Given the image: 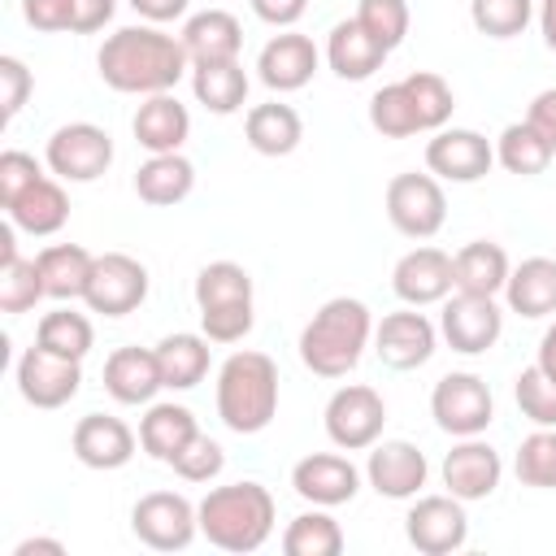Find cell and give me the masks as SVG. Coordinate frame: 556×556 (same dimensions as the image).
<instances>
[{"label": "cell", "mask_w": 556, "mask_h": 556, "mask_svg": "<svg viewBox=\"0 0 556 556\" xmlns=\"http://www.w3.org/2000/svg\"><path fill=\"white\" fill-rule=\"evenodd\" d=\"M100 78L122 96H161L174 91L178 78L191 70L182 39L156 26H122L100 43Z\"/></svg>", "instance_id": "obj_1"}, {"label": "cell", "mask_w": 556, "mask_h": 556, "mask_svg": "<svg viewBox=\"0 0 556 556\" xmlns=\"http://www.w3.org/2000/svg\"><path fill=\"white\" fill-rule=\"evenodd\" d=\"M369 334H374L369 308L361 300H352V295H334L300 330V361L317 378H343V374L356 369Z\"/></svg>", "instance_id": "obj_2"}, {"label": "cell", "mask_w": 556, "mask_h": 556, "mask_svg": "<svg viewBox=\"0 0 556 556\" xmlns=\"http://www.w3.org/2000/svg\"><path fill=\"white\" fill-rule=\"evenodd\" d=\"M217 417L235 434H261L278 417V365L265 352H235L217 369Z\"/></svg>", "instance_id": "obj_3"}, {"label": "cell", "mask_w": 556, "mask_h": 556, "mask_svg": "<svg viewBox=\"0 0 556 556\" xmlns=\"http://www.w3.org/2000/svg\"><path fill=\"white\" fill-rule=\"evenodd\" d=\"M200 534L222 552H256L274 534V495L261 482L213 486L200 504Z\"/></svg>", "instance_id": "obj_4"}, {"label": "cell", "mask_w": 556, "mask_h": 556, "mask_svg": "<svg viewBox=\"0 0 556 556\" xmlns=\"http://www.w3.org/2000/svg\"><path fill=\"white\" fill-rule=\"evenodd\" d=\"M43 161L61 182H96L113 165V139L96 122H70L52 130Z\"/></svg>", "instance_id": "obj_5"}, {"label": "cell", "mask_w": 556, "mask_h": 556, "mask_svg": "<svg viewBox=\"0 0 556 556\" xmlns=\"http://www.w3.org/2000/svg\"><path fill=\"white\" fill-rule=\"evenodd\" d=\"M382 426H387V404L374 387L365 382H352V387H339L330 400H326V434L334 447L343 452H365L382 439Z\"/></svg>", "instance_id": "obj_6"}, {"label": "cell", "mask_w": 556, "mask_h": 556, "mask_svg": "<svg viewBox=\"0 0 556 556\" xmlns=\"http://www.w3.org/2000/svg\"><path fill=\"white\" fill-rule=\"evenodd\" d=\"M130 530L152 552H182L200 530V513L178 491H148L130 508Z\"/></svg>", "instance_id": "obj_7"}, {"label": "cell", "mask_w": 556, "mask_h": 556, "mask_svg": "<svg viewBox=\"0 0 556 556\" xmlns=\"http://www.w3.org/2000/svg\"><path fill=\"white\" fill-rule=\"evenodd\" d=\"M387 217L408 239H430L447 222V195L434 174H395L387 182Z\"/></svg>", "instance_id": "obj_8"}, {"label": "cell", "mask_w": 556, "mask_h": 556, "mask_svg": "<svg viewBox=\"0 0 556 556\" xmlns=\"http://www.w3.org/2000/svg\"><path fill=\"white\" fill-rule=\"evenodd\" d=\"M430 413H434L439 430H447L452 439H473L491 426L495 400L478 374H443L430 391Z\"/></svg>", "instance_id": "obj_9"}, {"label": "cell", "mask_w": 556, "mask_h": 556, "mask_svg": "<svg viewBox=\"0 0 556 556\" xmlns=\"http://www.w3.org/2000/svg\"><path fill=\"white\" fill-rule=\"evenodd\" d=\"M83 300H87L91 313L126 317L148 300V269L126 252H104L91 265V282H87Z\"/></svg>", "instance_id": "obj_10"}, {"label": "cell", "mask_w": 556, "mask_h": 556, "mask_svg": "<svg viewBox=\"0 0 556 556\" xmlns=\"http://www.w3.org/2000/svg\"><path fill=\"white\" fill-rule=\"evenodd\" d=\"M439 330H443V339H447L452 352H460V356H482V352L495 348V339H500V330H504V313H500L495 295L456 291V295L443 304Z\"/></svg>", "instance_id": "obj_11"}, {"label": "cell", "mask_w": 556, "mask_h": 556, "mask_svg": "<svg viewBox=\"0 0 556 556\" xmlns=\"http://www.w3.org/2000/svg\"><path fill=\"white\" fill-rule=\"evenodd\" d=\"M404 534L421 556H447V552L465 547V539H469L465 500H456V495H421L404 517Z\"/></svg>", "instance_id": "obj_12"}, {"label": "cell", "mask_w": 556, "mask_h": 556, "mask_svg": "<svg viewBox=\"0 0 556 556\" xmlns=\"http://www.w3.org/2000/svg\"><path fill=\"white\" fill-rule=\"evenodd\" d=\"M78 382H83V361H70V356H56L48 348H26L22 361H17V391L26 404L35 408H61L78 395Z\"/></svg>", "instance_id": "obj_13"}, {"label": "cell", "mask_w": 556, "mask_h": 556, "mask_svg": "<svg viewBox=\"0 0 556 556\" xmlns=\"http://www.w3.org/2000/svg\"><path fill=\"white\" fill-rule=\"evenodd\" d=\"M495 165V148L486 135L452 126V130H434V139L426 143V169L443 182H478L486 178Z\"/></svg>", "instance_id": "obj_14"}, {"label": "cell", "mask_w": 556, "mask_h": 556, "mask_svg": "<svg viewBox=\"0 0 556 556\" xmlns=\"http://www.w3.org/2000/svg\"><path fill=\"white\" fill-rule=\"evenodd\" d=\"M434 326L426 313H417L413 304L400 308V313H387L378 326H374V352L387 369H417L434 356Z\"/></svg>", "instance_id": "obj_15"}, {"label": "cell", "mask_w": 556, "mask_h": 556, "mask_svg": "<svg viewBox=\"0 0 556 556\" xmlns=\"http://www.w3.org/2000/svg\"><path fill=\"white\" fill-rule=\"evenodd\" d=\"M452 287H456V278H452V256H447L443 248H430V243L404 252V256L395 261V269H391V291H395L404 304H413V308L447 300Z\"/></svg>", "instance_id": "obj_16"}, {"label": "cell", "mask_w": 556, "mask_h": 556, "mask_svg": "<svg viewBox=\"0 0 556 556\" xmlns=\"http://www.w3.org/2000/svg\"><path fill=\"white\" fill-rule=\"evenodd\" d=\"M426 473H430L426 452L417 443H408V439H382V443H374L369 465H365L369 486L378 495H387V500H413L426 486Z\"/></svg>", "instance_id": "obj_17"}, {"label": "cell", "mask_w": 556, "mask_h": 556, "mask_svg": "<svg viewBox=\"0 0 556 556\" xmlns=\"http://www.w3.org/2000/svg\"><path fill=\"white\" fill-rule=\"evenodd\" d=\"M291 486L300 500H308L317 508H339L361 491V469L339 452H313V456L295 460Z\"/></svg>", "instance_id": "obj_18"}, {"label": "cell", "mask_w": 556, "mask_h": 556, "mask_svg": "<svg viewBox=\"0 0 556 556\" xmlns=\"http://www.w3.org/2000/svg\"><path fill=\"white\" fill-rule=\"evenodd\" d=\"M500 473H504L500 452L491 443H482L478 434L473 439H460L443 456V486H447V495H456L465 504L469 500H486L500 486Z\"/></svg>", "instance_id": "obj_19"}, {"label": "cell", "mask_w": 556, "mask_h": 556, "mask_svg": "<svg viewBox=\"0 0 556 556\" xmlns=\"http://www.w3.org/2000/svg\"><path fill=\"white\" fill-rule=\"evenodd\" d=\"M70 447L87 469H122L135 456V430L122 417L87 413V417H78V426L70 434Z\"/></svg>", "instance_id": "obj_20"}, {"label": "cell", "mask_w": 556, "mask_h": 556, "mask_svg": "<svg viewBox=\"0 0 556 556\" xmlns=\"http://www.w3.org/2000/svg\"><path fill=\"white\" fill-rule=\"evenodd\" d=\"M135 143L148 152V156H161V152H178L191 135V113L187 104L174 96V91H161V96H143V104L135 109Z\"/></svg>", "instance_id": "obj_21"}, {"label": "cell", "mask_w": 556, "mask_h": 556, "mask_svg": "<svg viewBox=\"0 0 556 556\" xmlns=\"http://www.w3.org/2000/svg\"><path fill=\"white\" fill-rule=\"evenodd\" d=\"M256 74L269 91H300L308 87V78L317 74V48L308 35H295V30H282L274 35L261 56H256Z\"/></svg>", "instance_id": "obj_22"}, {"label": "cell", "mask_w": 556, "mask_h": 556, "mask_svg": "<svg viewBox=\"0 0 556 556\" xmlns=\"http://www.w3.org/2000/svg\"><path fill=\"white\" fill-rule=\"evenodd\" d=\"M165 387L156 348H117L104 361V391L117 404H152V395Z\"/></svg>", "instance_id": "obj_23"}, {"label": "cell", "mask_w": 556, "mask_h": 556, "mask_svg": "<svg viewBox=\"0 0 556 556\" xmlns=\"http://www.w3.org/2000/svg\"><path fill=\"white\" fill-rule=\"evenodd\" d=\"M182 48L191 56V65H208V61H239V48H243V26L235 13L226 9H204V13H191L182 22Z\"/></svg>", "instance_id": "obj_24"}, {"label": "cell", "mask_w": 556, "mask_h": 556, "mask_svg": "<svg viewBox=\"0 0 556 556\" xmlns=\"http://www.w3.org/2000/svg\"><path fill=\"white\" fill-rule=\"evenodd\" d=\"M387 56H391V52H387L356 17L334 22V30H330V39H326V61H330V70H334L343 83L369 78L374 70H382Z\"/></svg>", "instance_id": "obj_25"}, {"label": "cell", "mask_w": 556, "mask_h": 556, "mask_svg": "<svg viewBox=\"0 0 556 556\" xmlns=\"http://www.w3.org/2000/svg\"><path fill=\"white\" fill-rule=\"evenodd\" d=\"M243 139L252 152L261 156H291L304 139V122L291 104L269 100V104H252L243 117Z\"/></svg>", "instance_id": "obj_26"}, {"label": "cell", "mask_w": 556, "mask_h": 556, "mask_svg": "<svg viewBox=\"0 0 556 556\" xmlns=\"http://www.w3.org/2000/svg\"><path fill=\"white\" fill-rule=\"evenodd\" d=\"M9 222H13L17 230L35 235V239L56 235V230L70 222V195H65L61 178H48V174H43L35 187H26V191L9 204Z\"/></svg>", "instance_id": "obj_27"}, {"label": "cell", "mask_w": 556, "mask_h": 556, "mask_svg": "<svg viewBox=\"0 0 556 556\" xmlns=\"http://www.w3.org/2000/svg\"><path fill=\"white\" fill-rule=\"evenodd\" d=\"M195 434H200V426H195L191 408H182V404H148V413L139 421V447L161 465H174V456Z\"/></svg>", "instance_id": "obj_28"}, {"label": "cell", "mask_w": 556, "mask_h": 556, "mask_svg": "<svg viewBox=\"0 0 556 556\" xmlns=\"http://www.w3.org/2000/svg\"><path fill=\"white\" fill-rule=\"evenodd\" d=\"M195 187V165L182 156V152H161V156H148L135 174V195L143 204H156V208H169L178 200H187Z\"/></svg>", "instance_id": "obj_29"}, {"label": "cell", "mask_w": 556, "mask_h": 556, "mask_svg": "<svg viewBox=\"0 0 556 556\" xmlns=\"http://www.w3.org/2000/svg\"><path fill=\"white\" fill-rule=\"evenodd\" d=\"M508 269H513L508 252L491 239H473L452 256L456 291H469V295H500L504 282H508Z\"/></svg>", "instance_id": "obj_30"}, {"label": "cell", "mask_w": 556, "mask_h": 556, "mask_svg": "<svg viewBox=\"0 0 556 556\" xmlns=\"http://www.w3.org/2000/svg\"><path fill=\"white\" fill-rule=\"evenodd\" d=\"M504 300L521 317H547V313H556V261L552 256H530L517 269H508Z\"/></svg>", "instance_id": "obj_31"}, {"label": "cell", "mask_w": 556, "mask_h": 556, "mask_svg": "<svg viewBox=\"0 0 556 556\" xmlns=\"http://www.w3.org/2000/svg\"><path fill=\"white\" fill-rule=\"evenodd\" d=\"M35 261H39L48 300H61V304H65V300H83V295H87L91 265H96V256H91L87 248H78V243H52V248H43Z\"/></svg>", "instance_id": "obj_32"}, {"label": "cell", "mask_w": 556, "mask_h": 556, "mask_svg": "<svg viewBox=\"0 0 556 556\" xmlns=\"http://www.w3.org/2000/svg\"><path fill=\"white\" fill-rule=\"evenodd\" d=\"M191 91L195 100L226 117V113H239L243 100H248V74L239 61H208V65H191Z\"/></svg>", "instance_id": "obj_33"}, {"label": "cell", "mask_w": 556, "mask_h": 556, "mask_svg": "<svg viewBox=\"0 0 556 556\" xmlns=\"http://www.w3.org/2000/svg\"><path fill=\"white\" fill-rule=\"evenodd\" d=\"M156 361H161V378L174 391H191L204 382L208 374V334H165L156 343Z\"/></svg>", "instance_id": "obj_34"}, {"label": "cell", "mask_w": 556, "mask_h": 556, "mask_svg": "<svg viewBox=\"0 0 556 556\" xmlns=\"http://www.w3.org/2000/svg\"><path fill=\"white\" fill-rule=\"evenodd\" d=\"M552 143L530 126V122H513V126H504L500 130V139H495V161L508 169V174H517V178H534V174H543L547 165H552Z\"/></svg>", "instance_id": "obj_35"}, {"label": "cell", "mask_w": 556, "mask_h": 556, "mask_svg": "<svg viewBox=\"0 0 556 556\" xmlns=\"http://www.w3.org/2000/svg\"><path fill=\"white\" fill-rule=\"evenodd\" d=\"M35 343L48 348V352H56V356L83 361V356L91 352V343H96V330H91V321H87L83 313H74V308H52V313L39 317Z\"/></svg>", "instance_id": "obj_36"}, {"label": "cell", "mask_w": 556, "mask_h": 556, "mask_svg": "<svg viewBox=\"0 0 556 556\" xmlns=\"http://www.w3.org/2000/svg\"><path fill=\"white\" fill-rule=\"evenodd\" d=\"M195 304L200 308H226V304H252V274L235 261H213L195 274Z\"/></svg>", "instance_id": "obj_37"}, {"label": "cell", "mask_w": 556, "mask_h": 556, "mask_svg": "<svg viewBox=\"0 0 556 556\" xmlns=\"http://www.w3.org/2000/svg\"><path fill=\"white\" fill-rule=\"evenodd\" d=\"M282 552L287 556H339L343 552V530L330 513H300L282 530Z\"/></svg>", "instance_id": "obj_38"}, {"label": "cell", "mask_w": 556, "mask_h": 556, "mask_svg": "<svg viewBox=\"0 0 556 556\" xmlns=\"http://www.w3.org/2000/svg\"><path fill=\"white\" fill-rule=\"evenodd\" d=\"M369 126H374L378 135H387V139H408V135L421 130L404 78H400V83H387V87L374 91V100H369Z\"/></svg>", "instance_id": "obj_39"}, {"label": "cell", "mask_w": 556, "mask_h": 556, "mask_svg": "<svg viewBox=\"0 0 556 556\" xmlns=\"http://www.w3.org/2000/svg\"><path fill=\"white\" fill-rule=\"evenodd\" d=\"M513 469H517L521 486L556 491V430L539 426L534 434H526L521 447H517V465Z\"/></svg>", "instance_id": "obj_40"}, {"label": "cell", "mask_w": 556, "mask_h": 556, "mask_svg": "<svg viewBox=\"0 0 556 556\" xmlns=\"http://www.w3.org/2000/svg\"><path fill=\"white\" fill-rule=\"evenodd\" d=\"M404 87H408V96H413V109H417L421 130H443L447 117H452V109H456L452 87H447L434 70H413V74L404 78Z\"/></svg>", "instance_id": "obj_41"}, {"label": "cell", "mask_w": 556, "mask_h": 556, "mask_svg": "<svg viewBox=\"0 0 556 556\" xmlns=\"http://www.w3.org/2000/svg\"><path fill=\"white\" fill-rule=\"evenodd\" d=\"M43 274H39V261H26V256H13V261H0V313H26L43 300Z\"/></svg>", "instance_id": "obj_42"}, {"label": "cell", "mask_w": 556, "mask_h": 556, "mask_svg": "<svg viewBox=\"0 0 556 556\" xmlns=\"http://www.w3.org/2000/svg\"><path fill=\"white\" fill-rule=\"evenodd\" d=\"M534 0H469V22L486 39H513L530 26Z\"/></svg>", "instance_id": "obj_43"}, {"label": "cell", "mask_w": 556, "mask_h": 556, "mask_svg": "<svg viewBox=\"0 0 556 556\" xmlns=\"http://www.w3.org/2000/svg\"><path fill=\"white\" fill-rule=\"evenodd\" d=\"M513 395H517L521 417H530L534 426H552L556 430V378H547L539 365H530V369L517 374Z\"/></svg>", "instance_id": "obj_44"}, {"label": "cell", "mask_w": 556, "mask_h": 556, "mask_svg": "<svg viewBox=\"0 0 556 556\" xmlns=\"http://www.w3.org/2000/svg\"><path fill=\"white\" fill-rule=\"evenodd\" d=\"M356 22H361L387 52H395V48L404 43V35H408V4H404V0H361Z\"/></svg>", "instance_id": "obj_45"}, {"label": "cell", "mask_w": 556, "mask_h": 556, "mask_svg": "<svg viewBox=\"0 0 556 556\" xmlns=\"http://www.w3.org/2000/svg\"><path fill=\"white\" fill-rule=\"evenodd\" d=\"M222 465H226V452H222V443L208 439V434H195V439L174 456V473L187 478V482H208V478L222 473Z\"/></svg>", "instance_id": "obj_46"}, {"label": "cell", "mask_w": 556, "mask_h": 556, "mask_svg": "<svg viewBox=\"0 0 556 556\" xmlns=\"http://www.w3.org/2000/svg\"><path fill=\"white\" fill-rule=\"evenodd\" d=\"M43 178V169H39V161L30 156V152H22V148H9V152H0V204L9 208L26 187H35Z\"/></svg>", "instance_id": "obj_47"}, {"label": "cell", "mask_w": 556, "mask_h": 556, "mask_svg": "<svg viewBox=\"0 0 556 556\" xmlns=\"http://www.w3.org/2000/svg\"><path fill=\"white\" fill-rule=\"evenodd\" d=\"M252 304H226V308H200V326L208 343H239L252 330Z\"/></svg>", "instance_id": "obj_48"}, {"label": "cell", "mask_w": 556, "mask_h": 556, "mask_svg": "<svg viewBox=\"0 0 556 556\" xmlns=\"http://www.w3.org/2000/svg\"><path fill=\"white\" fill-rule=\"evenodd\" d=\"M0 122H13L26 104V96L35 91V74L17 61V56H0Z\"/></svg>", "instance_id": "obj_49"}, {"label": "cell", "mask_w": 556, "mask_h": 556, "mask_svg": "<svg viewBox=\"0 0 556 556\" xmlns=\"http://www.w3.org/2000/svg\"><path fill=\"white\" fill-rule=\"evenodd\" d=\"M22 17L35 30H74V0H22Z\"/></svg>", "instance_id": "obj_50"}, {"label": "cell", "mask_w": 556, "mask_h": 556, "mask_svg": "<svg viewBox=\"0 0 556 556\" xmlns=\"http://www.w3.org/2000/svg\"><path fill=\"white\" fill-rule=\"evenodd\" d=\"M248 4H252V13H256L261 22L282 26V30H291V26L304 17V9H308V0H248Z\"/></svg>", "instance_id": "obj_51"}, {"label": "cell", "mask_w": 556, "mask_h": 556, "mask_svg": "<svg viewBox=\"0 0 556 556\" xmlns=\"http://www.w3.org/2000/svg\"><path fill=\"white\" fill-rule=\"evenodd\" d=\"M117 0H74V35H96L104 22H113Z\"/></svg>", "instance_id": "obj_52"}, {"label": "cell", "mask_w": 556, "mask_h": 556, "mask_svg": "<svg viewBox=\"0 0 556 556\" xmlns=\"http://www.w3.org/2000/svg\"><path fill=\"white\" fill-rule=\"evenodd\" d=\"M526 122H530V126L552 143V152H556V87H547V91H539V96L530 100Z\"/></svg>", "instance_id": "obj_53"}, {"label": "cell", "mask_w": 556, "mask_h": 556, "mask_svg": "<svg viewBox=\"0 0 556 556\" xmlns=\"http://www.w3.org/2000/svg\"><path fill=\"white\" fill-rule=\"evenodd\" d=\"M143 22H152V26H161V22H174V17H182L187 13V4L191 0H126Z\"/></svg>", "instance_id": "obj_54"}, {"label": "cell", "mask_w": 556, "mask_h": 556, "mask_svg": "<svg viewBox=\"0 0 556 556\" xmlns=\"http://www.w3.org/2000/svg\"><path fill=\"white\" fill-rule=\"evenodd\" d=\"M547 378H556V321L543 330V339H539V361H534Z\"/></svg>", "instance_id": "obj_55"}, {"label": "cell", "mask_w": 556, "mask_h": 556, "mask_svg": "<svg viewBox=\"0 0 556 556\" xmlns=\"http://www.w3.org/2000/svg\"><path fill=\"white\" fill-rule=\"evenodd\" d=\"M35 552H48V556H65V543L61 539H22L13 547V556H35Z\"/></svg>", "instance_id": "obj_56"}, {"label": "cell", "mask_w": 556, "mask_h": 556, "mask_svg": "<svg viewBox=\"0 0 556 556\" xmlns=\"http://www.w3.org/2000/svg\"><path fill=\"white\" fill-rule=\"evenodd\" d=\"M539 30H543V43L556 52V0H539Z\"/></svg>", "instance_id": "obj_57"}]
</instances>
